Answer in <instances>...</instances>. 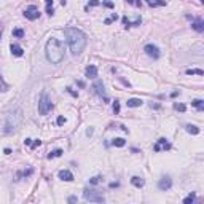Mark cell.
<instances>
[{
  "mask_svg": "<svg viewBox=\"0 0 204 204\" xmlns=\"http://www.w3.org/2000/svg\"><path fill=\"white\" fill-rule=\"evenodd\" d=\"M64 34H66V39H67L69 46H70L72 54H75V56L81 54L83 50L86 48V43H88L86 34L80 29H77V27H66Z\"/></svg>",
  "mask_w": 204,
  "mask_h": 204,
  "instance_id": "obj_1",
  "label": "cell"
},
{
  "mask_svg": "<svg viewBox=\"0 0 204 204\" xmlns=\"http://www.w3.org/2000/svg\"><path fill=\"white\" fill-rule=\"evenodd\" d=\"M45 54H46V59H48L51 64H59L64 59V45L62 42H59L58 39H51L46 42L45 46Z\"/></svg>",
  "mask_w": 204,
  "mask_h": 204,
  "instance_id": "obj_2",
  "label": "cell"
},
{
  "mask_svg": "<svg viewBox=\"0 0 204 204\" xmlns=\"http://www.w3.org/2000/svg\"><path fill=\"white\" fill-rule=\"evenodd\" d=\"M22 123V110L21 108H14L10 110L5 115V121H3V133L5 134H13L19 129Z\"/></svg>",
  "mask_w": 204,
  "mask_h": 204,
  "instance_id": "obj_3",
  "label": "cell"
},
{
  "mask_svg": "<svg viewBox=\"0 0 204 204\" xmlns=\"http://www.w3.org/2000/svg\"><path fill=\"white\" fill-rule=\"evenodd\" d=\"M53 110V102L48 97V94H42L39 99V113L40 115H46Z\"/></svg>",
  "mask_w": 204,
  "mask_h": 204,
  "instance_id": "obj_4",
  "label": "cell"
},
{
  "mask_svg": "<svg viewBox=\"0 0 204 204\" xmlns=\"http://www.w3.org/2000/svg\"><path fill=\"white\" fill-rule=\"evenodd\" d=\"M83 198H85L86 201H89V202H104L105 201V198L102 196L99 191L89 190V188H86L85 191H83Z\"/></svg>",
  "mask_w": 204,
  "mask_h": 204,
  "instance_id": "obj_5",
  "label": "cell"
},
{
  "mask_svg": "<svg viewBox=\"0 0 204 204\" xmlns=\"http://www.w3.org/2000/svg\"><path fill=\"white\" fill-rule=\"evenodd\" d=\"M24 16H26V19H29V21H35V19H39L40 11H39V8H37L35 5H29L24 10Z\"/></svg>",
  "mask_w": 204,
  "mask_h": 204,
  "instance_id": "obj_6",
  "label": "cell"
},
{
  "mask_svg": "<svg viewBox=\"0 0 204 204\" xmlns=\"http://www.w3.org/2000/svg\"><path fill=\"white\" fill-rule=\"evenodd\" d=\"M142 22V18L139 16V14H126L123 18V24L126 27H133V26H139Z\"/></svg>",
  "mask_w": 204,
  "mask_h": 204,
  "instance_id": "obj_7",
  "label": "cell"
},
{
  "mask_svg": "<svg viewBox=\"0 0 204 204\" xmlns=\"http://www.w3.org/2000/svg\"><path fill=\"white\" fill-rule=\"evenodd\" d=\"M144 51L147 53V56H150V58H153V59H158V58H160V48H158L156 45H153V43L145 45V46H144Z\"/></svg>",
  "mask_w": 204,
  "mask_h": 204,
  "instance_id": "obj_8",
  "label": "cell"
},
{
  "mask_svg": "<svg viewBox=\"0 0 204 204\" xmlns=\"http://www.w3.org/2000/svg\"><path fill=\"white\" fill-rule=\"evenodd\" d=\"M171 144L168 142V139H164V137H161V139H158L156 141V144L153 145V150L155 152H161V150H171Z\"/></svg>",
  "mask_w": 204,
  "mask_h": 204,
  "instance_id": "obj_9",
  "label": "cell"
},
{
  "mask_svg": "<svg viewBox=\"0 0 204 204\" xmlns=\"http://www.w3.org/2000/svg\"><path fill=\"white\" fill-rule=\"evenodd\" d=\"M171 187H172V179L169 177V175H163V177L160 179V182H158V188L161 191H168Z\"/></svg>",
  "mask_w": 204,
  "mask_h": 204,
  "instance_id": "obj_10",
  "label": "cell"
},
{
  "mask_svg": "<svg viewBox=\"0 0 204 204\" xmlns=\"http://www.w3.org/2000/svg\"><path fill=\"white\" fill-rule=\"evenodd\" d=\"M92 89L96 91V94H99V96H104V100L105 102H108V97L105 96V89H104V83H102L100 80H97L94 85H92Z\"/></svg>",
  "mask_w": 204,
  "mask_h": 204,
  "instance_id": "obj_11",
  "label": "cell"
},
{
  "mask_svg": "<svg viewBox=\"0 0 204 204\" xmlns=\"http://www.w3.org/2000/svg\"><path fill=\"white\" fill-rule=\"evenodd\" d=\"M59 179L61 180H64V182H72L73 180V174L70 172V171H67V169H62V171H59Z\"/></svg>",
  "mask_w": 204,
  "mask_h": 204,
  "instance_id": "obj_12",
  "label": "cell"
},
{
  "mask_svg": "<svg viewBox=\"0 0 204 204\" xmlns=\"http://www.w3.org/2000/svg\"><path fill=\"white\" fill-rule=\"evenodd\" d=\"M10 50H11V54H13V56H16V58H21L22 54H24V50L21 48L19 45H16V43H11Z\"/></svg>",
  "mask_w": 204,
  "mask_h": 204,
  "instance_id": "obj_13",
  "label": "cell"
},
{
  "mask_svg": "<svg viewBox=\"0 0 204 204\" xmlns=\"http://www.w3.org/2000/svg\"><path fill=\"white\" fill-rule=\"evenodd\" d=\"M85 73H86V77L88 78H97V67L96 66H88L86 67V70H85Z\"/></svg>",
  "mask_w": 204,
  "mask_h": 204,
  "instance_id": "obj_14",
  "label": "cell"
},
{
  "mask_svg": "<svg viewBox=\"0 0 204 204\" xmlns=\"http://www.w3.org/2000/svg\"><path fill=\"white\" fill-rule=\"evenodd\" d=\"M128 107H133V108H136V107H141L142 104H144V100L142 99H139V97H131V99H128Z\"/></svg>",
  "mask_w": 204,
  "mask_h": 204,
  "instance_id": "obj_15",
  "label": "cell"
},
{
  "mask_svg": "<svg viewBox=\"0 0 204 204\" xmlns=\"http://www.w3.org/2000/svg\"><path fill=\"white\" fill-rule=\"evenodd\" d=\"M131 183L134 185L136 188H142L144 185H145V180H144L142 177H137V175H134V177L131 179Z\"/></svg>",
  "mask_w": 204,
  "mask_h": 204,
  "instance_id": "obj_16",
  "label": "cell"
},
{
  "mask_svg": "<svg viewBox=\"0 0 204 204\" xmlns=\"http://www.w3.org/2000/svg\"><path fill=\"white\" fill-rule=\"evenodd\" d=\"M191 27L196 32H202L204 31V22H202V19H194L193 24H191Z\"/></svg>",
  "mask_w": 204,
  "mask_h": 204,
  "instance_id": "obj_17",
  "label": "cell"
},
{
  "mask_svg": "<svg viewBox=\"0 0 204 204\" xmlns=\"http://www.w3.org/2000/svg\"><path fill=\"white\" fill-rule=\"evenodd\" d=\"M185 129H187V133H188V134H193V136L199 134V128H198V126H194V124H187V126H185Z\"/></svg>",
  "mask_w": 204,
  "mask_h": 204,
  "instance_id": "obj_18",
  "label": "cell"
},
{
  "mask_svg": "<svg viewBox=\"0 0 204 204\" xmlns=\"http://www.w3.org/2000/svg\"><path fill=\"white\" fill-rule=\"evenodd\" d=\"M145 2L150 5V6H164L166 5V0H145Z\"/></svg>",
  "mask_w": 204,
  "mask_h": 204,
  "instance_id": "obj_19",
  "label": "cell"
},
{
  "mask_svg": "<svg viewBox=\"0 0 204 204\" xmlns=\"http://www.w3.org/2000/svg\"><path fill=\"white\" fill-rule=\"evenodd\" d=\"M191 105H194V107L199 110V112H202V110H204V102H202L201 99H194V100L191 102Z\"/></svg>",
  "mask_w": 204,
  "mask_h": 204,
  "instance_id": "obj_20",
  "label": "cell"
},
{
  "mask_svg": "<svg viewBox=\"0 0 204 204\" xmlns=\"http://www.w3.org/2000/svg\"><path fill=\"white\" fill-rule=\"evenodd\" d=\"M64 152L61 150V148H56V150H53L51 153H48V160H53V158H58V156H61Z\"/></svg>",
  "mask_w": 204,
  "mask_h": 204,
  "instance_id": "obj_21",
  "label": "cell"
},
{
  "mask_svg": "<svg viewBox=\"0 0 204 204\" xmlns=\"http://www.w3.org/2000/svg\"><path fill=\"white\" fill-rule=\"evenodd\" d=\"M115 147H124L126 145V141L123 137H116V139H113V142H112Z\"/></svg>",
  "mask_w": 204,
  "mask_h": 204,
  "instance_id": "obj_22",
  "label": "cell"
},
{
  "mask_svg": "<svg viewBox=\"0 0 204 204\" xmlns=\"http://www.w3.org/2000/svg\"><path fill=\"white\" fill-rule=\"evenodd\" d=\"M202 70L201 69H188L187 70V75H202Z\"/></svg>",
  "mask_w": 204,
  "mask_h": 204,
  "instance_id": "obj_23",
  "label": "cell"
},
{
  "mask_svg": "<svg viewBox=\"0 0 204 204\" xmlns=\"http://www.w3.org/2000/svg\"><path fill=\"white\" fill-rule=\"evenodd\" d=\"M13 37H16V39H22V37H24V31L22 29H13Z\"/></svg>",
  "mask_w": 204,
  "mask_h": 204,
  "instance_id": "obj_24",
  "label": "cell"
},
{
  "mask_svg": "<svg viewBox=\"0 0 204 204\" xmlns=\"http://www.w3.org/2000/svg\"><path fill=\"white\" fill-rule=\"evenodd\" d=\"M174 108L179 110V112H185V110H187V105H185V104H177V102H175V104H174Z\"/></svg>",
  "mask_w": 204,
  "mask_h": 204,
  "instance_id": "obj_25",
  "label": "cell"
},
{
  "mask_svg": "<svg viewBox=\"0 0 204 204\" xmlns=\"http://www.w3.org/2000/svg\"><path fill=\"white\" fill-rule=\"evenodd\" d=\"M100 180H102V177H100V175H94L92 179H89V183H91V185H97Z\"/></svg>",
  "mask_w": 204,
  "mask_h": 204,
  "instance_id": "obj_26",
  "label": "cell"
},
{
  "mask_svg": "<svg viewBox=\"0 0 204 204\" xmlns=\"http://www.w3.org/2000/svg\"><path fill=\"white\" fill-rule=\"evenodd\" d=\"M193 201H194V193L188 194V196H187V198L183 199V202H185V204H190V202H193Z\"/></svg>",
  "mask_w": 204,
  "mask_h": 204,
  "instance_id": "obj_27",
  "label": "cell"
},
{
  "mask_svg": "<svg viewBox=\"0 0 204 204\" xmlns=\"http://www.w3.org/2000/svg\"><path fill=\"white\" fill-rule=\"evenodd\" d=\"M118 19V14H112V16H110V18H107V19H105V24H110V22H113V21H116Z\"/></svg>",
  "mask_w": 204,
  "mask_h": 204,
  "instance_id": "obj_28",
  "label": "cell"
},
{
  "mask_svg": "<svg viewBox=\"0 0 204 204\" xmlns=\"http://www.w3.org/2000/svg\"><path fill=\"white\" fill-rule=\"evenodd\" d=\"M113 113H115V115L120 113V102H118V100L113 102Z\"/></svg>",
  "mask_w": 204,
  "mask_h": 204,
  "instance_id": "obj_29",
  "label": "cell"
},
{
  "mask_svg": "<svg viewBox=\"0 0 204 204\" xmlns=\"http://www.w3.org/2000/svg\"><path fill=\"white\" fill-rule=\"evenodd\" d=\"M126 2H128L129 5H134V6H141V5H142L141 0H126Z\"/></svg>",
  "mask_w": 204,
  "mask_h": 204,
  "instance_id": "obj_30",
  "label": "cell"
},
{
  "mask_svg": "<svg viewBox=\"0 0 204 204\" xmlns=\"http://www.w3.org/2000/svg\"><path fill=\"white\" fill-rule=\"evenodd\" d=\"M42 145V141H39V139H37V141H34L32 144H31V148H37V147H40Z\"/></svg>",
  "mask_w": 204,
  "mask_h": 204,
  "instance_id": "obj_31",
  "label": "cell"
},
{
  "mask_svg": "<svg viewBox=\"0 0 204 204\" xmlns=\"http://www.w3.org/2000/svg\"><path fill=\"white\" fill-rule=\"evenodd\" d=\"M0 88H2L0 91H6V89H8V86L3 83V78H2V77H0Z\"/></svg>",
  "mask_w": 204,
  "mask_h": 204,
  "instance_id": "obj_32",
  "label": "cell"
},
{
  "mask_svg": "<svg viewBox=\"0 0 204 204\" xmlns=\"http://www.w3.org/2000/svg\"><path fill=\"white\" fill-rule=\"evenodd\" d=\"M100 2H99V0H89V5L88 6H97Z\"/></svg>",
  "mask_w": 204,
  "mask_h": 204,
  "instance_id": "obj_33",
  "label": "cell"
},
{
  "mask_svg": "<svg viewBox=\"0 0 204 204\" xmlns=\"http://www.w3.org/2000/svg\"><path fill=\"white\" fill-rule=\"evenodd\" d=\"M64 123H66V118H64V116H58V124L62 126Z\"/></svg>",
  "mask_w": 204,
  "mask_h": 204,
  "instance_id": "obj_34",
  "label": "cell"
},
{
  "mask_svg": "<svg viewBox=\"0 0 204 204\" xmlns=\"http://www.w3.org/2000/svg\"><path fill=\"white\" fill-rule=\"evenodd\" d=\"M46 13H48L50 16H53V14H54V10H53V6H46Z\"/></svg>",
  "mask_w": 204,
  "mask_h": 204,
  "instance_id": "obj_35",
  "label": "cell"
},
{
  "mask_svg": "<svg viewBox=\"0 0 204 204\" xmlns=\"http://www.w3.org/2000/svg\"><path fill=\"white\" fill-rule=\"evenodd\" d=\"M104 6H107V8H113V2H104Z\"/></svg>",
  "mask_w": 204,
  "mask_h": 204,
  "instance_id": "obj_36",
  "label": "cell"
},
{
  "mask_svg": "<svg viewBox=\"0 0 204 204\" xmlns=\"http://www.w3.org/2000/svg\"><path fill=\"white\" fill-rule=\"evenodd\" d=\"M67 91L70 92V94H72L73 97H77V96H78V94H77V92H75V91H73V89H72V88H67Z\"/></svg>",
  "mask_w": 204,
  "mask_h": 204,
  "instance_id": "obj_37",
  "label": "cell"
},
{
  "mask_svg": "<svg viewBox=\"0 0 204 204\" xmlns=\"http://www.w3.org/2000/svg\"><path fill=\"white\" fill-rule=\"evenodd\" d=\"M118 185H120L118 182H112V183H110V185H108V187H110V188H116V187H118Z\"/></svg>",
  "mask_w": 204,
  "mask_h": 204,
  "instance_id": "obj_38",
  "label": "cell"
},
{
  "mask_svg": "<svg viewBox=\"0 0 204 204\" xmlns=\"http://www.w3.org/2000/svg\"><path fill=\"white\" fill-rule=\"evenodd\" d=\"M78 199H77V196H70L69 198V202H77Z\"/></svg>",
  "mask_w": 204,
  "mask_h": 204,
  "instance_id": "obj_39",
  "label": "cell"
},
{
  "mask_svg": "<svg viewBox=\"0 0 204 204\" xmlns=\"http://www.w3.org/2000/svg\"><path fill=\"white\" fill-rule=\"evenodd\" d=\"M24 144L31 147V144H32V139H26V141H24Z\"/></svg>",
  "mask_w": 204,
  "mask_h": 204,
  "instance_id": "obj_40",
  "label": "cell"
},
{
  "mask_svg": "<svg viewBox=\"0 0 204 204\" xmlns=\"http://www.w3.org/2000/svg\"><path fill=\"white\" fill-rule=\"evenodd\" d=\"M46 2V6H53V0H45Z\"/></svg>",
  "mask_w": 204,
  "mask_h": 204,
  "instance_id": "obj_41",
  "label": "cell"
},
{
  "mask_svg": "<svg viewBox=\"0 0 204 204\" xmlns=\"http://www.w3.org/2000/svg\"><path fill=\"white\" fill-rule=\"evenodd\" d=\"M91 134H92V128H89L88 131H86V136H91Z\"/></svg>",
  "mask_w": 204,
  "mask_h": 204,
  "instance_id": "obj_42",
  "label": "cell"
}]
</instances>
